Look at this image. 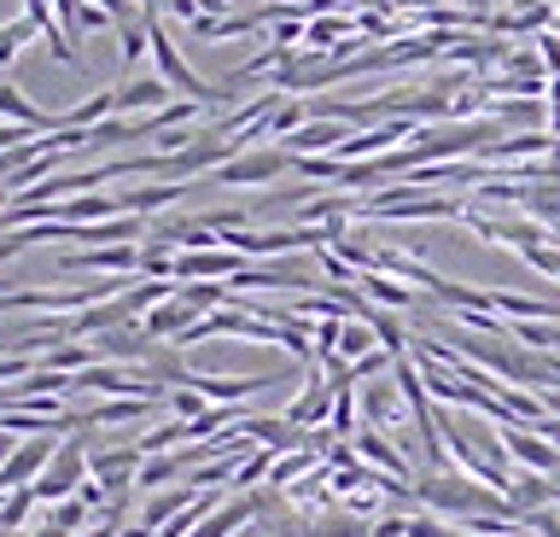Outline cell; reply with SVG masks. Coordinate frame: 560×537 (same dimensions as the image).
<instances>
[{
    "label": "cell",
    "mask_w": 560,
    "mask_h": 537,
    "mask_svg": "<svg viewBox=\"0 0 560 537\" xmlns=\"http://www.w3.org/2000/svg\"><path fill=\"white\" fill-rule=\"evenodd\" d=\"M455 7H462V12H472L479 24H490V7H497V0H455Z\"/></svg>",
    "instance_id": "cell-29"
},
{
    "label": "cell",
    "mask_w": 560,
    "mask_h": 537,
    "mask_svg": "<svg viewBox=\"0 0 560 537\" xmlns=\"http://www.w3.org/2000/svg\"><path fill=\"white\" fill-rule=\"evenodd\" d=\"M164 409L175 415V421H199V415H205L210 404H205V397H199V392H192V386H175V392L164 397Z\"/></svg>",
    "instance_id": "cell-23"
},
{
    "label": "cell",
    "mask_w": 560,
    "mask_h": 537,
    "mask_svg": "<svg viewBox=\"0 0 560 537\" xmlns=\"http://www.w3.org/2000/svg\"><path fill=\"white\" fill-rule=\"evenodd\" d=\"M262 386H275V374H192V392L205 397V404H222V409H234V404H245L252 392H262Z\"/></svg>",
    "instance_id": "cell-10"
},
{
    "label": "cell",
    "mask_w": 560,
    "mask_h": 537,
    "mask_svg": "<svg viewBox=\"0 0 560 537\" xmlns=\"http://www.w3.org/2000/svg\"><path fill=\"white\" fill-rule=\"evenodd\" d=\"M0 537H24V532H0Z\"/></svg>",
    "instance_id": "cell-34"
},
{
    "label": "cell",
    "mask_w": 560,
    "mask_h": 537,
    "mask_svg": "<svg viewBox=\"0 0 560 537\" xmlns=\"http://www.w3.org/2000/svg\"><path fill=\"white\" fill-rule=\"evenodd\" d=\"M304 537H374V520L350 514L339 502V509H322L315 520H304Z\"/></svg>",
    "instance_id": "cell-13"
},
{
    "label": "cell",
    "mask_w": 560,
    "mask_h": 537,
    "mask_svg": "<svg viewBox=\"0 0 560 537\" xmlns=\"http://www.w3.org/2000/svg\"><path fill=\"white\" fill-rule=\"evenodd\" d=\"M380 351V339H374V327L368 322H345V339H339V357L345 362H362V357H374Z\"/></svg>",
    "instance_id": "cell-21"
},
{
    "label": "cell",
    "mask_w": 560,
    "mask_h": 537,
    "mask_svg": "<svg viewBox=\"0 0 560 537\" xmlns=\"http://www.w3.org/2000/svg\"><path fill=\"white\" fill-rule=\"evenodd\" d=\"M555 30H560V0H555Z\"/></svg>",
    "instance_id": "cell-33"
},
{
    "label": "cell",
    "mask_w": 560,
    "mask_h": 537,
    "mask_svg": "<svg viewBox=\"0 0 560 537\" xmlns=\"http://www.w3.org/2000/svg\"><path fill=\"white\" fill-rule=\"evenodd\" d=\"M77 269H112L117 281L135 275L140 281V246H88V252H65L59 257V275H77Z\"/></svg>",
    "instance_id": "cell-8"
},
{
    "label": "cell",
    "mask_w": 560,
    "mask_h": 537,
    "mask_svg": "<svg viewBox=\"0 0 560 537\" xmlns=\"http://www.w3.org/2000/svg\"><path fill=\"white\" fill-rule=\"evenodd\" d=\"M82 485H88V432H70V439L59 444V456L47 462V474L35 479L30 491L52 509V502H70V497L82 491Z\"/></svg>",
    "instance_id": "cell-1"
},
{
    "label": "cell",
    "mask_w": 560,
    "mask_h": 537,
    "mask_svg": "<svg viewBox=\"0 0 560 537\" xmlns=\"http://www.w3.org/2000/svg\"><path fill=\"white\" fill-rule=\"evenodd\" d=\"M42 36V30H35L30 19H12V24H0V65H12L18 54H24V47Z\"/></svg>",
    "instance_id": "cell-22"
},
{
    "label": "cell",
    "mask_w": 560,
    "mask_h": 537,
    "mask_svg": "<svg viewBox=\"0 0 560 537\" xmlns=\"http://www.w3.org/2000/svg\"><path fill=\"white\" fill-rule=\"evenodd\" d=\"M245 269L240 252H175V281H234V275Z\"/></svg>",
    "instance_id": "cell-9"
},
{
    "label": "cell",
    "mask_w": 560,
    "mask_h": 537,
    "mask_svg": "<svg viewBox=\"0 0 560 537\" xmlns=\"http://www.w3.org/2000/svg\"><path fill=\"white\" fill-rule=\"evenodd\" d=\"M94 345H77V339H70V345H52V351H42V357H35V369H52V374H82V369H94Z\"/></svg>",
    "instance_id": "cell-17"
},
{
    "label": "cell",
    "mask_w": 560,
    "mask_h": 537,
    "mask_svg": "<svg viewBox=\"0 0 560 537\" xmlns=\"http://www.w3.org/2000/svg\"><path fill=\"white\" fill-rule=\"evenodd\" d=\"M117 36H122V71H135V65L152 54V30H147V19H135V24H117Z\"/></svg>",
    "instance_id": "cell-20"
},
{
    "label": "cell",
    "mask_w": 560,
    "mask_h": 537,
    "mask_svg": "<svg viewBox=\"0 0 560 537\" xmlns=\"http://www.w3.org/2000/svg\"><path fill=\"white\" fill-rule=\"evenodd\" d=\"M164 12H170V19H182V24H199L205 19L199 0H164Z\"/></svg>",
    "instance_id": "cell-27"
},
{
    "label": "cell",
    "mask_w": 560,
    "mask_h": 537,
    "mask_svg": "<svg viewBox=\"0 0 560 537\" xmlns=\"http://www.w3.org/2000/svg\"><path fill=\"white\" fill-rule=\"evenodd\" d=\"M368 327H374V339H380V351H392V357H409V327H402V316H392V310H368L362 316Z\"/></svg>",
    "instance_id": "cell-18"
},
{
    "label": "cell",
    "mask_w": 560,
    "mask_h": 537,
    "mask_svg": "<svg viewBox=\"0 0 560 537\" xmlns=\"http://www.w3.org/2000/svg\"><path fill=\"white\" fill-rule=\"evenodd\" d=\"M187 194V182H152V187H135V194H117V205L129 217H152V211H164V205H175Z\"/></svg>",
    "instance_id": "cell-14"
},
{
    "label": "cell",
    "mask_w": 560,
    "mask_h": 537,
    "mask_svg": "<svg viewBox=\"0 0 560 537\" xmlns=\"http://www.w3.org/2000/svg\"><path fill=\"white\" fill-rule=\"evenodd\" d=\"M542 100H549V135L560 141V77H549V94H542Z\"/></svg>",
    "instance_id": "cell-28"
},
{
    "label": "cell",
    "mask_w": 560,
    "mask_h": 537,
    "mask_svg": "<svg viewBox=\"0 0 560 537\" xmlns=\"http://www.w3.org/2000/svg\"><path fill=\"white\" fill-rule=\"evenodd\" d=\"M508 502H514V514H537V509H549L555 502V479H542V474H520L514 479V491H508Z\"/></svg>",
    "instance_id": "cell-16"
},
{
    "label": "cell",
    "mask_w": 560,
    "mask_h": 537,
    "mask_svg": "<svg viewBox=\"0 0 560 537\" xmlns=\"http://www.w3.org/2000/svg\"><path fill=\"white\" fill-rule=\"evenodd\" d=\"M140 467H147L140 444H117V450H94V456H88V479H94L105 497H129Z\"/></svg>",
    "instance_id": "cell-3"
},
{
    "label": "cell",
    "mask_w": 560,
    "mask_h": 537,
    "mask_svg": "<svg viewBox=\"0 0 560 537\" xmlns=\"http://www.w3.org/2000/svg\"><path fill=\"white\" fill-rule=\"evenodd\" d=\"M35 509H42V497H35L30 485L24 491H7V502H0V532H24Z\"/></svg>",
    "instance_id": "cell-19"
},
{
    "label": "cell",
    "mask_w": 560,
    "mask_h": 537,
    "mask_svg": "<svg viewBox=\"0 0 560 537\" xmlns=\"http://www.w3.org/2000/svg\"><path fill=\"white\" fill-rule=\"evenodd\" d=\"M52 19L65 24V36H70V47H77V19H82V0H52Z\"/></svg>",
    "instance_id": "cell-25"
},
{
    "label": "cell",
    "mask_w": 560,
    "mask_h": 537,
    "mask_svg": "<svg viewBox=\"0 0 560 537\" xmlns=\"http://www.w3.org/2000/svg\"><path fill=\"white\" fill-rule=\"evenodd\" d=\"M292 170H298V176H304V182H339V159H292Z\"/></svg>",
    "instance_id": "cell-24"
},
{
    "label": "cell",
    "mask_w": 560,
    "mask_h": 537,
    "mask_svg": "<svg viewBox=\"0 0 560 537\" xmlns=\"http://www.w3.org/2000/svg\"><path fill=\"white\" fill-rule=\"evenodd\" d=\"M240 537H262V532H257V526H245V532H240Z\"/></svg>",
    "instance_id": "cell-32"
},
{
    "label": "cell",
    "mask_w": 560,
    "mask_h": 537,
    "mask_svg": "<svg viewBox=\"0 0 560 537\" xmlns=\"http://www.w3.org/2000/svg\"><path fill=\"white\" fill-rule=\"evenodd\" d=\"M345 141H350V124H345V117H310V124L298 129V135H287L280 147H287L292 159H332Z\"/></svg>",
    "instance_id": "cell-5"
},
{
    "label": "cell",
    "mask_w": 560,
    "mask_h": 537,
    "mask_svg": "<svg viewBox=\"0 0 560 537\" xmlns=\"http://www.w3.org/2000/svg\"><path fill=\"white\" fill-rule=\"evenodd\" d=\"M357 292H362L374 310H392V316H402V310H420V299H427V292L402 287V281H392V275H380V269L357 275Z\"/></svg>",
    "instance_id": "cell-11"
},
{
    "label": "cell",
    "mask_w": 560,
    "mask_h": 537,
    "mask_svg": "<svg viewBox=\"0 0 560 537\" xmlns=\"http://www.w3.org/2000/svg\"><path fill=\"white\" fill-rule=\"evenodd\" d=\"M537 54H542V71L560 77V30H549V36H537Z\"/></svg>",
    "instance_id": "cell-26"
},
{
    "label": "cell",
    "mask_w": 560,
    "mask_h": 537,
    "mask_svg": "<svg viewBox=\"0 0 560 537\" xmlns=\"http://www.w3.org/2000/svg\"><path fill=\"white\" fill-rule=\"evenodd\" d=\"M502 450H508V462H520V467H532V474H560V450L555 444H542L537 432H525L520 421H508L502 427Z\"/></svg>",
    "instance_id": "cell-7"
},
{
    "label": "cell",
    "mask_w": 560,
    "mask_h": 537,
    "mask_svg": "<svg viewBox=\"0 0 560 537\" xmlns=\"http://www.w3.org/2000/svg\"><path fill=\"white\" fill-rule=\"evenodd\" d=\"M164 404H152V397H105V404L88 409V427H117V421H140V415H152Z\"/></svg>",
    "instance_id": "cell-15"
},
{
    "label": "cell",
    "mask_w": 560,
    "mask_h": 537,
    "mask_svg": "<svg viewBox=\"0 0 560 537\" xmlns=\"http://www.w3.org/2000/svg\"><path fill=\"white\" fill-rule=\"evenodd\" d=\"M30 537H70V532H65V526H52V520H42V526H35Z\"/></svg>",
    "instance_id": "cell-30"
},
{
    "label": "cell",
    "mask_w": 560,
    "mask_h": 537,
    "mask_svg": "<svg viewBox=\"0 0 560 537\" xmlns=\"http://www.w3.org/2000/svg\"><path fill=\"white\" fill-rule=\"evenodd\" d=\"M65 439H52V432H42V439H18V450L7 462H0V491H24V485H35L47 474V462L59 456Z\"/></svg>",
    "instance_id": "cell-4"
},
{
    "label": "cell",
    "mask_w": 560,
    "mask_h": 537,
    "mask_svg": "<svg viewBox=\"0 0 560 537\" xmlns=\"http://www.w3.org/2000/svg\"><path fill=\"white\" fill-rule=\"evenodd\" d=\"M357 409H362V427H392L397 415H409L402 409V392H397V380H368V392L357 397Z\"/></svg>",
    "instance_id": "cell-12"
},
{
    "label": "cell",
    "mask_w": 560,
    "mask_h": 537,
    "mask_svg": "<svg viewBox=\"0 0 560 537\" xmlns=\"http://www.w3.org/2000/svg\"><path fill=\"white\" fill-rule=\"evenodd\" d=\"M140 12H147V19H158V12H164V0H135Z\"/></svg>",
    "instance_id": "cell-31"
},
{
    "label": "cell",
    "mask_w": 560,
    "mask_h": 537,
    "mask_svg": "<svg viewBox=\"0 0 560 537\" xmlns=\"http://www.w3.org/2000/svg\"><path fill=\"white\" fill-rule=\"evenodd\" d=\"M292 170V152L287 147H245L240 159H228L217 176H210V187H269Z\"/></svg>",
    "instance_id": "cell-2"
},
{
    "label": "cell",
    "mask_w": 560,
    "mask_h": 537,
    "mask_svg": "<svg viewBox=\"0 0 560 537\" xmlns=\"http://www.w3.org/2000/svg\"><path fill=\"white\" fill-rule=\"evenodd\" d=\"M280 415H287V421H292L298 432L327 427V421H332V386H327V374H322V369H310V386L298 392V397H292V404L280 409Z\"/></svg>",
    "instance_id": "cell-6"
},
{
    "label": "cell",
    "mask_w": 560,
    "mask_h": 537,
    "mask_svg": "<svg viewBox=\"0 0 560 537\" xmlns=\"http://www.w3.org/2000/svg\"><path fill=\"white\" fill-rule=\"evenodd\" d=\"M555 502H560V485H555Z\"/></svg>",
    "instance_id": "cell-35"
}]
</instances>
